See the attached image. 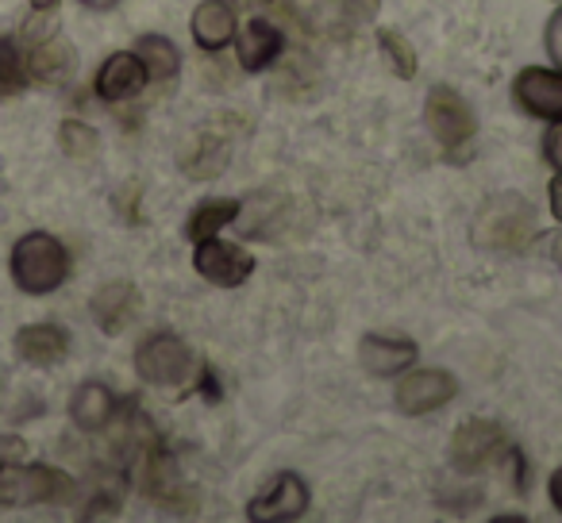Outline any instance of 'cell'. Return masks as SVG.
<instances>
[{
  "mask_svg": "<svg viewBox=\"0 0 562 523\" xmlns=\"http://www.w3.org/2000/svg\"><path fill=\"white\" fill-rule=\"evenodd\" d=\"M531 239H536V208L516 193L493 196L474 219V242L485 250L520 254Z\"/></svg>",
  "mask_w": 562,
  "mask_h": 523,
  "instance_id": "obj_1",
  "label": "cell"
},
{
  "mask_svg": "<svg viewBox=\"0 0 562 523\" xmlns=\"http://www.w3.org/2000/svg\"><path fill=\"white\" fill-rule=\"evenodd\" d=\"M27 70H32L35 81H47V86H58V81H66L74 73L70 43L55 39V35H47V39H35L32 55H27Z\"/></svg>",
  "mask_w": 562,
  "mask_h": 523,
  "instance_id": "obj_17",
  "label": "cell"
},
{
  "mask_svg": "<svg viewBox=\"0 0 562 523\" xmlns=\"http://www.w3.org/2000/svg\"><path fill=\"white\" fill-rule=\"evenodd\" d=\"M135 369L143 382L158 385V389H186L196 377V359L178 336H150L135 351Z\"/></svg>",
  "mask_w": 562,
  "mask_h": 523,
  "instance_id": "obj_4",
  "label": "cell"
},
{
  "mask_svg": "<svg viewBox=\"0 0 562 523\" xmlns=\"http://www.w3.org/2000/svg\"><path fill=\"white\" fill-rule=\"evenodd\" d=\"M454 393H459V382L447 369H413L397 385V408L405 416H428L447 405Z\"/></svg>",
  "mask_w": 562,
  "mask_h": 523,
  "instance_id": "obj_9",
  "label": "cell"
},
{
  "mask_svg": "<svg viewBox=\"0 0 562 523\" xmlns=\"http://www.w3.org/2000/svg\"><path fill=\"white\" fill-rule=\"evenodd\" d=\"M547 193H551V212H554V219L562 224V170L551 178V189H547Z\"/></svg>",
  "mask_w": 562,
  "mask_h": 523,
  "instance_id": "obj_28",
  "label": "cell"
},
{
  "mask_svg": "<svg viewBox=\"0 0 562 523\" xmlns=\"http://www.w3.org/2000/svg\"><path fill=\"white\" fill-rule=\"evenodd\" d=\"M378 47H382V55L390 58V66H393L397 78H405V81L416 78V55L405 43V35L393 32V27H382V32H378Z\"/></svg>",
  "mask_w": 562,
  "mask_h": 523,
  "instance_id": "obj_21",
  "label": "cell"
},
{
  "mask_svg": "<svg viewBox=\"0 0 562 523\" xmlns=\"http://www.w3.org/2000/svg\"><path fill=\"white\" fill-rule=\"evenodd\" d=\"M70 416H74V423H78L81 431H101V428H109L112 416H116V397H112L104 385L89 382V385H81V389L74 393Z\"/></svg>",
  "mask_w": 562,
  "mask_h": 523,
  "instance_id": "obj_18",
  "label": "cell"
},
{
  "mask_svg": "<svg viewBox=\"0 0 562 523\" xmlns=\"http://www.w3.org/2000/svg\"><path fill=\"white\" fill-rule=\"evenodd\" d=\"M547 492H551V504L562 512V469H554L551 481H547Z\"/></svg>",
  "mask_w": 562,
  "mask_h": 523,
  "instance_id": "obj_29",
  "label": "cell"
},
{
  "mask_svg": "<svg viewBox=\"0 0 562 523\" xmlns=\"http://www.w3.org/2000/svg\"><path fill=\"white\" fill-rule=\"evenodd\" d=\"M81 4H89V9H112L116 0H81Z\"/></svg>",
  "mask_w": 562,
  "mask_h": 523,
  "instance_id": "obj_31",
  "label": "cell"
},
{
  "mask_svg": "<svg viewBox=\"0 0 562 523\" xmlns=\"http://www.w3.org/2000/svg\"><path fill=\"white\" fill-rule=\"evenodd\" d=\"M308 508V485L297 474H278L255 500H250V520H297Z\"/></svg>",
  "mask_w": 562,
  "mask_h": 523,
  "instance_id": "obj_10",
  "label": "cell"
},
{
  "mask_svg": "<svg viewBox=\"0 0 562 523\" xmlns=\"http://www.w3.org/2000/svg\"><path fill=\"white\" fill-rule=\"evenodd\" d=\"M250 4H273V0H250Z\"/></svg>",
  "mask_w": 562,
  "mask_h": 523,
  "instance_id": "obj_32",
  "label": "cell"
},
{
  "mask_svg": "<svg viewBox=\"0 0 562 523\" xmlns=\"http://www.w3.org/2000/svg\"><path fill=\"white\" fill-rule=\"evenodd\" d=\"M58 143H63V150L70 158H93L97 155V132L89 124H81V120H66L63 127H58Z\"/></svg>",
  "mask_w": 562,
  "mask_h": 523,
  "instance_id": "obj_23",
  "label": "cell"
},
{
  "mask_svg": "<svg viewBox=\"0 0 562 523\" xmlns=\"http://www.w3.org/2000/svg\"><path fill=\"white\" fill-rule=\"evenodd\" d=\"M424 120H428L431 135H436V143L443 147L447 158H454V162H462V158L470 155V143H474V112L467 109V101H462L454 89L447 86H436L428 93V109H424Z\"/></svg>",
  "mask_w": 562,
  "mask_h": 523,
  "instance_id": "obj_3",
  "label": "cell"
},
{
  "mask_svg": "<svg viewBox=\"0 0 562 523\" xmlns=\"http://www.w3.org/2000/svg\"><path fill=\"white\" fill-rule=\"evenodd\" d=\"M344 9L351 12L355 20H367V16H374L378 0H344Z\"/></svg>",
  "mask_w": 562,
  "mask_h": 523,
  "instance_id": "obj_27",
  "label": "cell"
},
{
  "mask_svg": "<svg viewBox=\"0 0 562 523\" xmlns=\"http://www.w3.org/2000/svg\"><path fill=\"white\" fill-rule=\"evenodd\" d=\"M239 216V204L235 201H209V204H201V208L189 216V239H209V235H216L220 227H227L232 219Z\"/></svg>",
  "mask_w": 562,
  "mask_h": 523,
  "instance_id": "obj_20",
  "label": "cell"
},
{
  "mask_svg": "<svg viewBox=\"0 0 562 523\" xmlns=\"http://www.w3.org/2000/svg\"><path fill=\"white\" fill-rule=\"evenodd\" d=\"M32 9H35V12H55V9H58V0H32Z\"/></svg>",
  "mask_w": 562,
  "mask_h": 523,
  "instance_id": "obj_30",
  "label": "cell"
},
{
  "mask_svg": "<svg viewBox=\"0 0 562 523\" xmlns=\"http://www.w3.org/2000/svg\"><path fill=\"white\" fill-rule=\"evenodd\" d=\"M508 451L505 431L493 420H467L451 439V462L459 474H477Z\"/></svg>",
  "mask_w": 562,
  "mask_h": 523,
  "instance_id": "obj_6",
  "label": "cell"
},
{
  "mask_svg": "<svg viewBox=\"0 0 562 523\" xmlns=\"http://www.w3.org/2000/svg\"><path fill=\"white\" fill-rule=\"evenodd\" d=\"M281 50H285V39H281L278 27L266 24V20H250V24L239 32V39H235L239 66H243V70H250V73L270 70V66L278 62Z\"/></svg>",
  "mask_w": 562,
  "mask_h": 523,
  "instance_id": "obj_14",
  "label": "cell"
},
{
  "mask_svg": "<svg viewBox=\"0 0 562 523\" xmlns=\"http://www.w3.org/2000/svg\"><path fill=\"white\" fill-rule=\"evenodd\" d=\"M147 81L150 78H147L143 58L120 50V55H112L109 62L101 66V73H97V96H101V101H127V96L143 93Z\"/></svg>",
  "mask_w": 562,
  "mask_h": 523,
  "instance_id": "obj_13",
  "label": "cell"
},
{
  "mask_svg": "<svg viewBox=\"0 0 562 523\" xmlns=\"http://www.w3.org/2000/svg\"><path fill=\"white\" fill-rule=\"evenodd\" d=\"M74 492V481L50 466H0V508H24V504H55Z\"/></svg>",
  "mask_w": 562,
  "mask_h": 523,
  "instance_id": "obj_5",
  "label": "cell"
},
{
  "mask_svg": "<svg viewBox=\"0 0 562 523\" xmlns=\"http://www.w3.org/2000/svg\"><path fill=\"white\" fill-rule=\"evenodd\" d=\"M16 351L32 366H55L70 351V336L58 323H32V328H24L16 336Z\"/></svg>",
  "mask_w": 562,
  "mask_h": 523,
  "instance_id": "obj_16",
  "label": "cell"
},
{
  "mask_svg": "<svg viewBox=\"0 0 562 523\" xmlns=\"http://www.w3.org/2000/svg\"><path fill=\"white\" fill-rule=\"evenodd\" d=\"M543 158L554 170H562V116L551 120V132L543 135Z\"/></svg>",
  "mask_w": 562,
  "mask_h": 523,
  "instance_id": "obj_24",
  "label": "cell"
},
{
  "mask_svg": "<svg viewBox=\"0 0 562 523\" xmlns=\"http://www.w3.org/2000/svg\"><path fill=\"white\" fill-rule=\"evenodd\" d=\"M359 359L367 366V374L397 377L416 362V343L405 336H367L359 346Z\"/></svg>",
  "mask_w": 562,
  "mask_h": 523,
  "instance_id": "obj_12",
  "label": "cell"
},
{
  "mask_svg": "<svg viewBox=\"0 0 562 523\" xmlns=\"http://www.w3.org/2000/svg\"><path fill=\"white\" fill-rule=\"evenodd\" d=\"M193 266L204 282L235 289V285H243L250 277L255 258H250L243 247H235V242H224V239H216V235H209V239H196Z\"/></svg>",
  "mask_w": 562,
  "mask_h": 523,
  "instance_id": "obj_7",
  "label": "cell"
},
{
  "mask_svg": "<svg viewBox=\"0 0 562 523\" xmlns=\"http://www.w3.org/2000/svg\"><path fill=\"white\" fill-rule=\"evenodd\" d=\"M513 101L520 104V112L531 120H559L562 116V70H543V66L520 70L513 81Z\"/></svg>",
  "mask_w": 562,
  "mask_h": 523,
  "instance_id": "obj_8",
  "label": "cell"
},
{
  "mask_svg": "<svg viewBox=\"0 0 562 523\" xmlns=\"http://www.w3.org/2000/svg\"><path fill=\"white\" fill-rule=\"evenodd\" d=\"M135 55L143 58L150 81H173V78H178L181 55H178V47H173L170 39H162V35H143Z\"/></svg>",
  "mask_w": 562,
  "mask_h": 523,
  "instance_id": "obj_19",
  "label": "cell"
},
{
  "mask_svg": "<svg viewBox=\"0 0 562 523\" xmlns=\"http://www.w3.org/2000/svg\"><path fill=\"white\" fill-rule=\"evenodd\" d=\"M547 55L554 58V66L562 70V9L551 16V24H547Z\"/></svg>",
  "mask_w": 562,
  "mask_h": 523,
  "instance_id": "obj_25",
  "label": "cell"
},
{
  "mask_svg": "<svg viewBox=\"0 0 562 523\" xmlns=\"http://www.w3.org/2000/svg\"><path fill=\"white\" fill-rule=\"evenodd\" d=\"M27 86V62L12 39H0V93H20Z\"/></svg>",
  "mask_w": 562,
  "mask_h": 523,
  "instance_id": "obj_22",
  "label": "cell"
},
{
  "mask_svg": "<svg viewBox=\"0 0 562 523\" xmlns=\"http://www.w3.org/2000/svg\"><path fill=\"white\" fill-rule=\"evenodd\" d=\"M24 458V443L20 439H0V466H9V462Z\"/></svg>",
  "mask_w": 562,
  "mask_h": 523,
  "instance_id": "obj_26",
  "label": "cell"
},
{
  "mask_svg": "<svg viewBox=\"0 0 562 523\" xmlns=\"http://www.w3.org/2000/svg\"><path fill=\"white\" fill-rule=\"evenodd\" d=\"M66 274H70V254L55 235L32 231L12 250V277L24 293H35V297L55 293L66 282Z\"/></svg>",
  "mask_w": 562,
  "mask_h": 523,
  "instance_id": "obj_2",
  "label": "cell"
},
{
  "mask_svg": "<svg viewBox=\"0 0 562 523\" xmlns=\"http://www.w3.org/2000/svg\"><path fill=\"white\" fill-rule=\"evenodd\" d=\"M189 32H193L196 47L224 50L227 43L235 39V12H232V4H227V0H204V4H196Z\"/></svg>",
  "mask_w": 562,
  "mask_h": 523,
  "instance_id": "obj_15",
  "label": "cell"
},
{
  "mask_svg": "<svg viewBox=\"0 0 562 523\" xmlns=\"http://www.w3.org/2000/svg\"><path fill=\"white\" fill-rule=\"evenodd\" d=\"M554 254H559V266H562V242H559V250H554Z\"/></svg>",
  "mask_w": 562,
  "mask_h": 523,
  "instance_id": "obj_33",
  "label": "cell"
},
{
  "mask_svg": "<svg viewBox=\"0 0 562 523\" xmlns=\"http://www.w3.org/2000/svg\"><path fill=\"white\" fill-rule=\"evenodd\" d=\"M89 312H93L97 328H101L104 336H120V331L135 320V312H139V293L127 282H109L89 300Z\"/></svg>",
  "mask_w": 562,
  "mask_h": 523,
  "instance_id": "obj_11",
  "label": "cell"
}]
</instances>
